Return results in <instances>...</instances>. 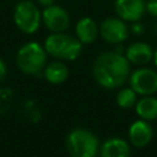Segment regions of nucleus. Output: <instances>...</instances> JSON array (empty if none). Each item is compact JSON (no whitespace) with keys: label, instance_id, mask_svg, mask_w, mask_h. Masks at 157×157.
<instances>
[{"label":"nucleus","instance_id":"obj_19","mask_svg":"<svg viewBox=\"0 0 157 157\" xmlns=\"http://www.w3.org/2000/svg\"><path fill=\"white\" fill-rule=\"evenodd\" d=\"M131 31L134 34H141L144 32V26L140 23V21H136V22H132V26H131Z\"/></svg>","mask_w":157,"mask_h":157},{"label":"nucleus","instance_id":"obj_22","mask_svg":"<svg viewBox=\"0 0 157 157\" xmlns=\"http://www.w3.org/2000/svg\"><path fill=\"white\" fill-rule=\"evenodd\" d=\"M152 61H153V64H155V66L157 67V49L155 50V54H153V60H152Z\"/></svg>","mask_w":157,"mask_h":157},{"label":"nucleus","instance_id":"obj_14","mask_svg":"<svg viewBox=\"0 0 157 157\" xmlns=\"http://www.w3.org/2000/svg\"><path fill=\"white\" fill-rule=\"evenodd\" d=\"M135 112L142 120L151 121L157 119V98L155 96H142L135 104Z\"/></svg>","mask_w":157,"mask_h":157},{"label":"nucleus","instance_id":"obj_5","mask_svg":"<svg viewBox=\"0 0 157 157\" xmlns=\"http://www.w3.org/2000/svg\"><path fill=\"white\" fill-rule=\"evenodd\" d=\"M13 21L20 31L27 34L36 33L42 22V13L34 2L29 0L20 1L13 12Z\"/></svg>","mask_w":157,"mask_h":157},{"label":"nucleus","instance_id":"obj_6","mask_svg":"<svg viewBox=\"0 0 157 157\" xmlns=\"http://www.w3.org/2000/svg\"><path fill=\"white\" fill-rule=\"evenodd\" d=\"M129 86L140 96H153L157 92V71L151 67H140L129 76Z\"/></svg>","mask_w":157,"mask_h":157},{"label":"nucleus","instance_id":"obj_13","mask_svg":"<svg viewBox=\"0 0 157 157\" xmlns=\"http://www.w3.org/2000/svg\"><path fill=\"white\" fill-rule=\"evenodd\" d=\"M99 34V27L91 17H82L75 27V37L82 44H92Z\"/></svg>","mask_w":157,"mask_h":157},{"label":"nucleus","instance_id":"obj_9","mask_svg":"<svg viewBox=\"0 0 157 157\" xmlns=\"http://www.w3.org/2000/svg\"><path fill=\"white\" fill-rule=\"evenodd\" d=\"M114 10L119 18L125 22L140 21L146 12L145 0H115Z\"/></svg>","mask_w":157,"mask_h":157},{"label":"nucleus","instance_id":"obj_11","mask_svg":"<svg viewBox=\"0 0 157 157\" xmlns=\"http://www.w3.org/2000/svg\"><path fill=\"white\" fill-rule=\"evenodd\" d=\"M155 50L152 47L145 42H134L124 52L125 58L130 64L135 65H145L153 60Z\"/></svg>","mask_w":157,"mask_h":157},{"label":"nucleus","instance_id":"obj_12","mask_svg":"<svg viewBox=\"0 0 157 157\" xmlns=\"http://www.w3.org/2000/svg\"><path fill=\"white\" fill-rule=\"evenodd\" d=\"M101 157H130V145L121 137L107 139L99 146Z\"/></svg>","mask_w":157,"mask_h":157},{"label":"nucleus","instance_id":"obj_20","mask_svg":"<svg viewBox=\"0 0 157 157\" xmlns=\"http://www.w3.org/2000/svg\"><path fill=\"white\" fill-rule=\"evenodd\" d=\"M5 75H6V66H5L4 61L0 59V82L4 80Z\"/></svg>","mask_w":157,"mask_h":157},{"label":"nucleus","instance_id":"obj_3","mask_svg":"<svg viewBox=\"0 0 157 157\" xmlns=\"http://www.w3.org/2000/svg\"><path fill=\"white\" fill-rule=\"evenodd\" d=\"M66 150L71 157H96L99 151V140L90 130L72 129L65 140Z\"/></svg>","mask_w":157,"mask_h":157},{"label":"nucleus","instance_id":"obj_24","mask_svg":"<svg viewBox=\"0 0 157 157\" xmlns=\"http://www.w3.org/2000/svg\"><path fill=\"white\" fill-rule=\"evenodd\" d=\"M96 157H97V156H96Z\"/></svg>","mask_w":157,"mask_h":157},{"label":"nucleus","instance_id":"obj_1","mask_svg":"<svg viewBox=\"0 0 157 157\" xmlns=\"http://www.w3.org/2000/svg\"><path fill=\"white\" fill-rule=\"evenodd\" d=\"M130 63L123 53L117 50L99 54L92 66L94 81L103 88L114 90L121 87L131 74Z\"/></svg>","mask_w":157,"mask_h":157},{"label":"nucleus","instance_id":"obj_15","mask_svg":"<svg viewBox=\"0 0 157 157\" xmlns=\"http://www.w3.org/2000/svg\"><path fill=\"white\" fill-rule=\"evenodd\" d=\"M43 72L45 80L53 85H60L69 77V69L63 61H53L45 65Z\"/></svg>","mask_w":157,"mask_h":157},{"label":"nucleus","instance_id":"obj_2","mask_svg":"<svg viewBox=\"0 0 157 157\" xmlns=\"http://www.w3.org/2000/svg\"><path fill=\"white\" fill-rule=\"evenodd\" d=\"M47 54L59 60L74 61L82 52V43L74 36L63 33H52L44 42Z\"/></svg>","mask_w":157,"mask_h":157},{"label":"nucleus","instance_id":"obj_16","mask_svg":"<svg viewBox=\"0 0 157 157\" xmlns=\"http://www.w3.org/2000/svg\"><path fill=\"white\" fill-rule=\"evenodd\" d=\"M115 102L121 109H130L137 102V93L130 86L120 88L115 96Z\"/></svg>","mask_w":157,"mask_h":157},{"label":"nucleus","instance_id":"obj_10","mask_svg":"<svg viewBox=\"0 0 157 157\" xmlns=\"http://www.w3.org/2000/svg\"><path fill=\"white\" fill-rule=\"evenodd\" d=\"M128 137H129V142L132 146L137 148H142L151 142L153 137V129L148 121L137 119L132 121L131 125L129 126Z\"/></svg>","mask_w":157,"mask_h":157},{"label":"nucleus","instance_id":"obj_21","mask_svg":"<svg viewBox=\"0 0 157 157\" xmlns=\"http://www.w3.org/2000/svg\"><path fill=\"white\" fill-rule=\"evenodd\" d=\"M37 2L44 7H48V6H52L54 5V0H37Z\"/></svg>","mask_w":157,"mask_h":157},{"label":"nucleus","instance_id":"obj_4","mask_svg":"<svg viewBox=\"0 0 157 157\" xmlns=\"http://www.w3.org/2000/svg\"><path fill=\"white\" fill-rule=\"evenodd\" d=\"M16 63L22 72L37 75L45 67L47 52L39 43L29 42L20 48L16 56Z\"/></svg>","mask_w":157,"mask_h":157},{"label":"nucleus","instance_id":"obj_7","mask_svg":"<svg viewBox=\"0 0 157 157\" xmlns=\"http://www.w3.org/2000/svg\"><path fill=\"white\" fill-rule=\"evenodd\" d=\"M129 33L130 28L126 22L118 16L104 18L99 25V36L104 42L110 44H121L128 39Z\"/></svg>","mask_w":157,"mask_h":157},{"label":"nucleus","instance_id":"obj_18","mask_svg":"<svg viewBox=\"0 0 157 157\" xmlns=\"http://www.w3.org/2000/svg\"><path fill=\"white\" fill-rule=\"evenodd\" d=\"M146 11L157 18V0H147L146 1Z\"/></svg>","mask_w":157,"mask_h":157},{"label":"nucleus","instance_id":"obj_17","mask_svg":"<svg viewBox=\"0 0 157 157\" xmlns=\"http://www.w3.org/2000/svg\"><path fill=\"white\" fill-rule=\"evenodd\" d=\"M12 94L13 93L10 88L0 90V113H4L5 110H7L12 101Z\"/></svg>","mask_w":157,"mask_h":157},{"label":"nucleus","instance_id":"obj_23","mask_svg":"<svg viewBox=\"0 0 157 157\" xmlns=\"http://www.w3.org/2000/svg\"><path fill=\"white\" fill-rule=\"evenodd\" d=\"M155 32H156V33H157V23H156V25H155Z\"/></svg>","mask_w":157,"mask_h":157},{"label":"nucleus","instance_id":"obj_8","mask_svg":"<svg viewBox=\"0 0 157 157\" xmlns=\"http://www.w3.org/2000/svg\"><path fill=\"white\" fill-rule=\"evenodd\" d=\"M42 21L52 33H63L70 26L69 12L59 5L45 7L42 12Z\"/></svg>","mask_w":157,"mask_h":157}]
</instances>
